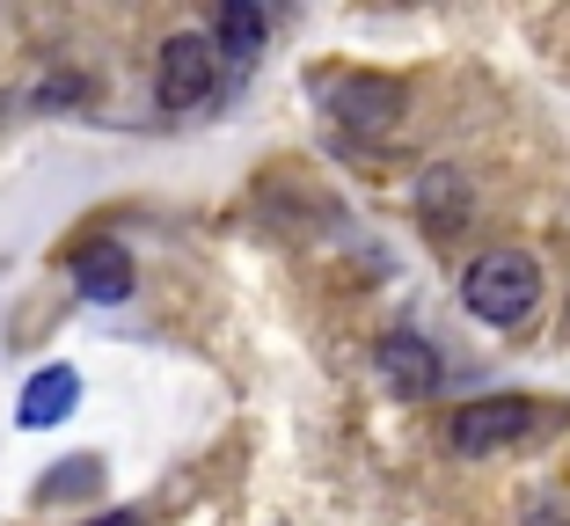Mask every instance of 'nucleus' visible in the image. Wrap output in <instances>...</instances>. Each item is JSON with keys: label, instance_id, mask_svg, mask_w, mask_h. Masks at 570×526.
<instances>
[{"label": "nucleus", "instance_id": "39448f33", "mask_svg": "<svg viewBox=\"0 0 570 526\" xmlns=\"http://www.w3.org/2000/svg\"><path fill=\"white\" fill-rule=\"evenodd\" d=\"M381 380L395 395H410V403H424V395H439V380H446V366H439V351L417 337V329H387L381 337Z\"/></svg>", "mask_w": 570, "mask_h": 526}, {"label": "nucleus", "instance_id": "20e7f679", "mask_svg": "<svg viewBox=\"0 0 570 526\" xmlns=\"http://www.w3.org/2000/svg\"><path fill=\"white\" fill-rule=\"evenodd\" d=\"M219 44H213V30H176L161 44V59H154V102L161 110H205L213 102V88H219Z\"/></svg>", "mask_w": 570, "mask_h": 526}, {"label": "nucleus", "instance_id": "7ed1b4c3", "mask_svg": "<svg viewBox=\"0 0 570 526\" xmlns=\"http://www.w3.org/2000/svg\"><path fill=\"white\" fill-rule=\"evenodd\" d=\"M322 110L336 118V132L387 139L410 110V88L395 81V73H330V81H322Z\"/></svg>", "mask_w": 570, "mask_h": 526}, {"label": "nucleus", "instance_id": "9b49d317", "mask_svg": "<svg viewBox=\"0 0 570 526\" xmlns=\"http://www.w3.org/2000/svg\"><path fill=\"white\" fill-rule=\"evenodd\" d=\"M527 526H570V505H534V512H527Z\"/></svg>", "mask_w": 570, "mask_h": 526}, {"label": "nucleus", "instance_id": "6e6552de", "mask_svg": "<svg viewBox=\"0 0 570 526\" xmlns=\"http://www.w3.org/2000/svg\"><path fill=\"white\" fill-rule=\"evenodd\" d=\"M417 212H424V227H432V235H461V227H469V176L446 169V161H439V169H424L417 176Z\"/></svg>", "mask_w": 570, "mask_h": 526}, {"label": "nucleus", "instance_id": "0eeeda50", "mask_svg": "<svg viewBox=\"0 0 570 526\" xmlns=\"http://www.w3.org/2000/svg\"><path fill=\"white\" fill-rule=\"evenodd\" d=\"M73 403H81V374H73V366H37V374L22 380L16 417H22V431H51V425L73 417Z\"/></svg>", "mask_w": 570, "mask_h": 526}, {"label": "nucleus", "instance_id": "1a4fd4ad", "mask_svg": "<svg viewBox=\"0 0 570 526\" xmlns=\"http://www.w3.org/2000/svg\"><path fill=\"white\" fill-rule=\"evenodd\" d=\"M264 37H271V16H264V8H249V0H227L219 22H213V44H219L227 67H249L256 51H264Z\"/></svg>", "mask_w": 570, "mask_h": 526}, {"label": "nucleus", "instance_id": "9d476101", "mask_svg": "<svg viewBox=\"0 0 570 526\" xmlns=\"http://www.w3.org/2000/svg\"><path fill=\"white\" fill-rule=\"evenodd\" d=\"M96 483H102V460H96V454L59 460V476H45V483H37V505H59V497H88Z\"/></svg>", "mask_w": 570, "mask_h": 526}, {"label": "nucleus", "instance_id": "f257e3e1", "mask_svg": "<svg viewBox=\"0 0 570 526\" xmlns=\"http://www.w3.org/2000/svg\"><path fill=\"white\" fill-rule=\"evenodd\" d=\"M461 307H469L483 329H520L541 307V264L527 249H483L461 271Z\"/></svg>", "mask_w": 570, "mask_h": 526}, {"label": "nucleus", "instance_id": "f03ea898", "mask_svg": "<svg viewBox=\"0 0 570 526\" xmlns=\"http://www.w3.org/2000/svg\"><path fill=\"white\" fill-rule=\"evenodd\" d=\"M541 431V403L527 395H483V403H461L446 417V446L461 460H490V454H512Z\"/></svg>", "mask_w": 570, "mask_h": 526}, {"label": "nucleus", "instance_id": "f8f14e48", "mask_svg": "<svg viewBox=\"0 0 570 526\" xmlns=\"http://www.w3.org/2000/svg\"><path fill=\"white\" fill-rule=\"evenodd\" d=\"M88 526H147L139 512H102V519H88Z\"/></svg>", "mask_w": 570, "mask_h": 526}, {"label": "nucleus", "instance_id": "423d86ee", "mask_svg": "<svg viewBox=\"0 0 570 526\" xmlns=\"http://www.w3.org/2000/svg\"><path fill=\"white\" fill-rule=\"evenodd\" d=\"M139 271H132V249H118V241H88L81 256H73V292H81L88 307H118L132 300Z\"/></svg>", "mask_w": 570, "mask_h": 526}]
</instances>
